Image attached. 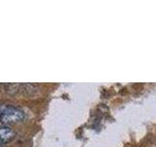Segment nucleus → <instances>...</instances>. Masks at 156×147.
Wrapping results in <instances>:
<instances>
[{
	"label": "nucleus",
	"instance_id": "obj_1",
	"mask_svg": "<svg viewBox=\"0 0 156 147\" xmlns=\"http://www.w3.org/2000/svg\"><path fill=\"white\" fill-rule=\"evenodd\" d=\"M24 114L23 112L20 109L13 106H8V108L3 113V115L0 118L2 124L4 125H10V124H16L18 122H21L23 120Z\"/></svg>",
	"mask_w": 156,
	"mask_h": 147
},
{
	"label": "nucleus",
	"instance_id": "obj_2",
	"mask_svg": "<svg viewBox=\"0 0 156 147\" xmlns=\"http://www.w3.org/2000/svg\"><path fill=\"white\" fill-rule=\"evenodd\" d=\"M16 134L15 131L8 126H2L0 127V144L8 143L9 141H11Z\"/></svg>",
	"mask_w": 156,
	"mask_h": 147
},
{
	"label": "nucleus",
	"instance_id": "obj_3",
	"mask_svg": "<svg viewBox=\"0 0 156 147\" xmlns=\"http://www.w3.org/2000/svg\"><path fill=\"white\" fill-rule=\"evenodd\" d=\"M9 105H0V118L3 115V113L6 111V109L8 108Z\"/></svg>",
	"mask_w": 156,
	"mask_h": 147
}]
</instances>
